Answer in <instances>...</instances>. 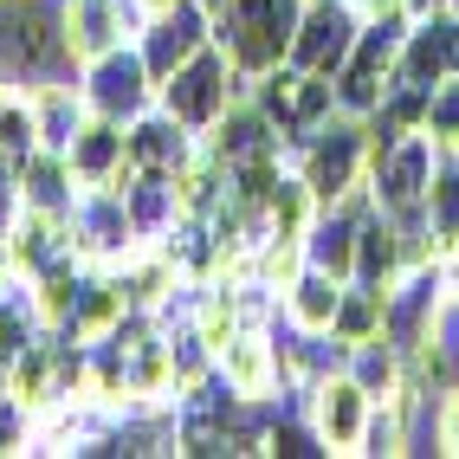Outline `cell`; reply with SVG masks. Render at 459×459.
<instances>
[{
  "label": "cell",
  "mask_w": 459,
  "mask_h": 459,
  "mask_svg": "<svg viewBox=\"0 0 459 459\" xmlns=\"http://www.w3.org/2000/svg\"><path fill=\"white\" fill-rule=\"evenodd\" d=\"M304 414H311L324 453H362V434H369V414H376V394L362 388L350 369H336L324 382L304 388Z\"/></svg>",
  "instance_id": "obj_9"
},
{
  "label": "cell",
  "mask_w": 459,
  "mask_h": 459,
  "mask_svg": "<svg viewBox=\"0 0 459 459\" xmlns=\"http://www.w3.org/2000/svg\"><path fill=\"white\" fill-rule=\"evenodd\" d=\"M247 91H253V84L239 78V65L227 58V46L207 39L195 58H181V65L156 84V104L175 117V124H188V130L207 143V130L221 124V117H227L239 98H247Z\"/></svg>",
  "instance_id": "obj_2"
},
{
  "label": "cell",
  "mask_w": 459,
  "mask_h": 459,
  "mask_svg": "<svg viewBox=\"0 0 459 459\" xmlns=\"http://www.w3.org/2000/svg\"><path fill=\"white\" fill-rule=\"evenodd\" d=\"M420 130L434 136L446 156H459V72L434 84V98H427V124H420Z\"/></svg>",
  "instance_id": "obj_23"
},
{
  "label": "cell",
  "mask_w": 459,
  "mask_h": 459,
  "mask_svg": "<svg viewBox=\"0 0 459 459\" xmlns=\"http://www.w3.org/2000/svg\"><path fill=\"white\" fill-rule=\"evenodd\" d=\"M446 7H453V13H459V0H446Z\"/></svg>",
  "instance_id": "obj_31"
},
{
  "label": "cell",
  "mask_w": 459,
  "mask_h": 459,
  "mask_svg": "<svg viewBox=\"0 0 459 459\" xmlns=\"http://www.w3.org/2000/svg\"><path fill=\"white\" fill-rule=\"evenodd\" d=\"M350 376L376 394V402H394V394H408L414 388V369H408V356L388 343V336H369V343H350Z\"/></svg>",
  "instance_id": "obj_19"
},
{
  "label": "cell",
  "mask_w": 459,
  "mask_h": 459,
  "mask_svg": "<svg viewBox=\"0 0 459 459\" xmlns=\"http://www.w3.org/2000/svg\"><path fill=\"white\" fill-rule=\"evenodd\" d=\"M124 143H130V169H156V175H188L201 162V136L188 124H175L162 104H149L136 124H124Z\"/></svg>",
  "instance_id": "obj_12"
},
{
  "label": "cell",
  "mask_w": 459,
  "mask_h": 459,
  "mask_svg": "<svg viewBox=\"0 0 459 459\" xmlns=\"http://www.w3.org/2000/svg\"><path fill=\"white\" fill-rule=\"evenodd\" d=\"M336 298H343V279H330V272H317V265H298L279 285V317L291 330H330Z\"/></svg>",
  "instance_id": "obj_16"
},
{
  "label": "cell",
  "mask_w": 459,
  "mask_h": 459,
  "mask_svg": "<svg viewBox=\"0 0 459 459\" xmlns=\"http://www.w3.org/2000/svg\"><path fill=\"white\" fill-rule=\"evenodd\" d=\"M162 7H175V0H143V13H162Z\"/></svg>",
  "instance_id": "obj_30"
},
{
  "label": "cell",
  "mask_w": 459,
  "mask_h": 459,
  "mask_svg": "<svg viewBox=\"0 0 459 459\" xmlns=\"http://www.w3.org/2000/svg\"><path fill=\"white\" fill-rule=\"evenodd\" d=\"M427 227H434L446 253L459 247V156H446V149H440L434 181H427Z\"/></svg>",
  "instance_id": "obj_22"
},
{
  "label": "cell",
  "mask_w": 459,
  "mask_h": 459,
  "mask_svg": "<svg viewBox=\"0 0 459 459\" xmlns=\"http://www.w3.org/2000/svg\"><path fill=\"white\" fill-rule=\"evenodd\" d=\"M408 13L402 7H382V13H362V33L350 46V58L336 65V110L350 117H376V104L388 98L394 72H402V46H408Z\"/></svg>",
  "instance_id": "obj_3"
},
{
  "label": "cell",
  "mask_w": 459,
  "mask_h": 459,
  "mask_svg": "<svg viewBox=\"0 0 459 459\" xmlns=\"http://www.w3.org/2000/svg\"><path fill=\"white\" fill-rule=\"evenodd\" d=\"M459 72V13H427L408 26V46H402V72L394 78H408V84H427L434 91L440 78Z\"/></svg>",
  "instance_id": "obj_14"
},
{
  "label": "cell",
  "mask_w": 459,
  "mask_h": 459,
  "mask_svg": "<svg viewBox=\"0 0 459 459\" xmlns=\"http://www.w3.org/2000/svg\"><path fill=\"white\" fill-rule=\"evenodd\" d=\"M362 13H382V7H402V0H356Z\"/></svg>",
  "instance_id": "obj_29"
},
{
  "label": "cell",
  "mask_w": 459,
  "mask_h": 459,
  "mask_svg": "<svg viewBox=\"0 0 459 459\" xmlns=\"http://www.w3.org/2000/svg\"><path fill=\"white\" fill-rule=\"evenodd\" d=\"M434 446L459 459V388H440V402H434Z\"/></svg>",
  "instance_id": "obj_25"
},
{
  "label": "cell",
  "mask_w": 459,
  "mask_h": 459,
  "mask_svg": "<svg viewBox=\"0 0 459 459\" xmlns=\"http://www.w3.org/2000/svg\"><path fill=\"white\" fill-rule=\"evenodd\" d=\"M58 20H65V46L72 58H98L110 46H130L143 33V0H58Z\"/></svg>",
  "instance_id": "obj_11"
},
{
  "label": "cell",
  "mask_w": 459,
  "mask_h": 459,
  "mask_svg": "<svg viewBox=\"0 0 459 459\" xmlns=\"http://www.w3.org/2000/svg\"><path fill=\"white\" fill-rule=\"evenodd\" d=\"M39 149V104H33V84H0V156L26 162Z\"/></svg>",
  "instance_id": "obj_20"
},
{
  "label": "cell",
  "mask_w": 459,
  "mask_h": 459,
  "mask_svg": "<svg viewBox=\"0 0 459 459\" xmlns=\"http://www.w3.org/2000/svg\"><path fill=\"white\" fill-rule=\"evenodd\" d=\"M207 39H213V7H207V0H175V7H162V13L143 20L136 52L149 58V72H156V84H162L181 58H195Z\"/></svg>",
  "instance_id": "obj_10"
},
{
  "label": "cell",
  "mask_w": 459,
  "mask_h": 459,
  "mask_svg": "<svg viewBox=\"0 0 459 459\" xmlns=\"http://www.w3.org/2000/svg\"><path fill=\"white\" fill-rule=\"evenodd\" d=\"M33 104H39V149H58V156H65L72 136L91 124L84 91L65 84V78H52V84H33Z\"/></svg>",
  "instance_id": "obj_18"
},
{
  "label": "cell",
  "mask_w": 459,
  "mask_h": 459,
  "mask_svg": "<svg viewBox=\"0 0 459 459\" xmlns=\"http://www.w3.org/2000/svg\"><path fill=\"white\" fill-rule=\"evenodd\" d=\"M298 7L304 0H221V7H213V39L227 46V58L239 65L247 84L285 65Z\"/></svg>",
  "instance_id": "obj_5"
},
{
  "label": "cell",
  "mask_w": 459,
  "mask_h": 459,
  "mask_svg": "<svg viewBox=\"0 0 459 459\" xmlns=\"http://www.w3.org/2000/svg\"><path fill=\"white\" fill-rule=\"evenodd\" d=\"M408 20H427V13H446V0H402Z\"/></svg>",
  "instance_id": "obj_27"
},
{
  "label": "cell",
  "mask_w": 459,
  "mask_h": 459,
  "mask_svg": "<svg viewBox=\"0 0 459 459\" xmlns=\"http://www.w3.org/2000/svg\"><path fill=\"white\" fill-rule=\"evenodd\" d=\"M78 188H84V181L72 175V162L58 156V149H33V156L20 162V201L33 213H58V221H65Z\"/></svg>",
  "instance_id": "obj_17"
},
{
  "label": "cell",
  "mask_w": 459,
  "mask_h": 459,
  "mask_svg": "<svg viewBox=\"0 0 459 459\" xmlns=\"http://www.w3.org/2000/svg\"><path fill=\"white\" fill-rule=\"evenodd\" d=\"M356 33H362V7H356V0H304V7H298V26H291L285 65H291V72H324V78H336V65L350 58Z\"/></svg>",
  "instance_id": "obj_8"
},
{
  "label": "cell",
  "mask_w": 459,
  "mask_h": 459,
  "mask_svg": "<svg viewBox=\"0 0 459 459\" xmlns=\"http://www.w3.org/2000/svg\"><path fill=\"white\" fill-rule=\"evenodd\" d=\"M78 91H84V104L91 117H110V124H136V117L156 104V72H149V58L130 46H110L98 58H84L78 65Z\"/></svg>",
  "instance_id": "obj_7"
},
{
  "label": "cell",
  "mask_w": 459,
  "mask_h": 459,
  "mask_svg": "<svg viewBox=\"0 0 459 459\" xmlns=\"http://www.w3.org/2000/svg\"><path fill=\"white\" fill-rule=\"evenodd\" d=\"M382 311H388V291H376V285H343V298H336V317H330V330L343 336V343H369V336H382Z\"/></svg>",
  "instance_id": "obj_21"
},
{
  "label": "cell",
  "mask_w": 459,
  "mask_h": 459,
  "mask_svg": "<svg viewBox=\"0 0 459 459\" xmlns=\"http://www.w3.org/2000/svg\"><path fill=\"white\" fill-rule=\"evenodd\" d=\"M65 162H72V175L84 181H124L130 175V143H124V124H110V117H91V124L72 136V149H65Z\"/></svg>",
  "instance_id": "obj_15"
},
{
  "label": "cell",
  "mask_w": 459,
  "mask_h": 459,
  "mask_svg": "<svg viewBox=\"0 0 459 459\" xmlns=\"http://www.w3.org/2000/svg\"><path fill=\"white\" fill-rule=\"evenodd\" d=\"M291 169L317 195V207L362 195V181H369V117H350V110L324 117L317 130H304L291 143Z\"/></svg>",
  "instance_id": "obj_1"
},
{
  "label": "cell",
  "mask_w": 459,
  "mask_h": 459,
  "mask_svg": "<svg viewBox=\"0 0 459 459\" xmlns=\"http://www.w3.org/2000/svg\"><path fill=\"white\" fill-rule=\"evenodd\" d=\"M440 169V143L427 130H394V136H369V201L388 221H427V181Z\"/></svg>",
  "instance_id": "obj_4"
},
{
  "label": "cell",
  "mask_w": 459,
  "mask_h": 459,
  "mask_svg": "<svg viewBox=\"0 0 459 459\" xmlns=\"http://www.w3.org/2000/svg\"><path fill=\"white\" fill-rule=\"evenodd\" d=\"M33 434H39V402H26V394L7 388V402H0V459L33 453Z\"/></svg>",
  "instance_id": "obj_24"
},
{
  "label": "cell",
  "mask_w": 459,
  "mask_h": 459,
  "mask_svg": "<svg viewBox=\"0 0 459 459\" xmlns=\"http://www.w3.org/2000/svg\"><path fill=\"white\" fill-rule=\"evenodd\" d=\"M7 388H13V362L0 356V402H7Z\"/></svg>",
  "instance_id": "obj_28"
},
{
  "label": "cell",
  "mask_w": 459,
  "mask_h": 459,
  "mask_svg": "<svg viewBox=\"0 0 459 459\" xmlns=\"http://www.w3.org/2000/svg\"><path fill=\"white\" fill-rule=\"evenodd\" d=\"M20 162L13 156H0V239H7L13 233V221H20Z\"/></svg>",
  "instance_id": "obj_26"
},
{
  "label": "cell",
  "mask_w": 459,
  "mask_h": 459,
  "mask_svg": "<svg viewBox=\"0 0 459 459\" xmlns=\"http://www.w3.org/2000/svg\"><path fill=\"white\" fill-rule=\"evenodd\" d=\"M65 233H72V253L84 265H130L143 253V239L130 227V207H124V188H117V181H91V188H78V201L65 213Z\"/></svg>",
  "instance_id": "obj_6"
},
{
  "label": "cell",
  "mask_w": 459,
  "mask_h": 459,
  "mask_svg": "<svg viewBox=\"0 0 459 459\" xmlns=\"http://www.w3.org/2000/svg\"><path fill=\"white\" fill-rule=\"evenodd\" d=\"M124 207H130V227L143 247H162V239L188 221V188H181V175H156V169H130L124 181Z\"/></svg>",
  "instance_id": "obj_13"
}]
</instances>
